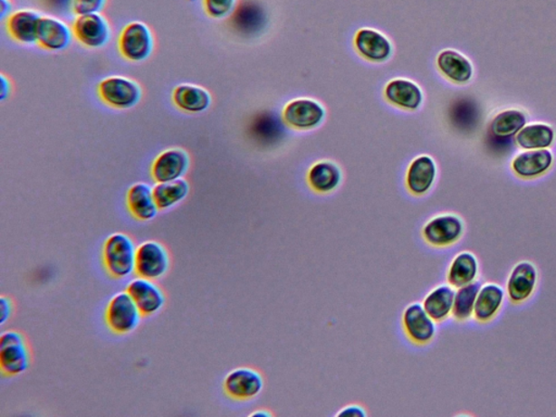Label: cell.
<instances>
[{
  "label": "cell",
  "mask_w": 556,
  "mask_h": 417,
  "mask_svg": "<svg viewBox=\"0 0 556 417\" xmlns=\"http://www.w3.org/2000/svg\"><path fill=\"white\" fill-rule=\"evenodd\" d=\"M138 247L125 232H113L102 246V261L113 279L122 280L135 273Z\"/></svg>",
  "instance_id": "cell-1"
},
{
  "label": "cell",
  "mask_w": 556,
  "mask_h": 417,
  "mask_svg": "<svg viewBox=\"0 0 556 417\" xmlns=\"http://www.w3.org/2000/svg\"><path fill=\"white\" fill-rule=\"evenodd\" d=\"M31 355L24 335L19 330H5L0 336V368L5 375L18 376L29 370Z\"/></svg>",
  "instance_id": "cell-2"
},
{
  "label": "cell",
  "mask_w": 556,
  "mask_h": 417,
  "mask_svg": "<svg viewBox=\"0 0 556 417\" xmlns=\"http://www.w3.org/2000/svg\"><path fill=\"white\" fill-rule=\"evenodd\" d=\"M143 313L127 290L120 291L108 302L105 318L108 327L118 335L133 333L141 321Z\"/></svg>",
  "instance_id": "cell-3"
},
{
  "label": "cell",
  "mask_w": 556,
  "mask_h": 417,
  "mask_svg": "<svg viewBox=\"0 0 556 417\" xmlns=\"http://www.w3.org/2000/svg\"><path fill=\"white\" fill-rule=\"evenodd\" d=\"M465 232V224L461 216L444 213L434 216L425 223L422 237L429 246L446 248L455 245Z\"/></svg>",
  "instance_id": "cell-4"
},
{
  "label": "cell",
  "mask_w": 556,
  "mask_h": 417,
  "mask_svg": "<svg viewBox=\"0 0 556 417\" xmlns=\"http://www.w3.org/2000/svg\"><path fill=\"white\" fill-rule=\"evenodd\" d=\"M171 260L168 249L157 241L141 242L136 252L135 273L139 278L158 280L170 269Z\"/></svg>",
  "instance_id": "cell-5"
},
{
  "label": "cell",
  "mask_w": 556,
  "mask_h": 417,
  "mask_svg": "<svg viewBox=\"0 0 556 417\" xmlns=\"http://www.w3.org/2000/svg\"><path fill=\"white\" fill-rule=\"evenodd\" d=\"M119 48L121 55L129 62L146 61L154 51V36L149 26L139 21L129 24L120 35Z\"/></svg>",
  "instance_id": "cell-6"
},
{
  "label": "cell",
  "mask_w": 556,
  "mask_h": 417,
  "mask_svg": "<svg viewBox=\"0 0 556 417\" xmlns=\"http://www.w3.org/2000/svg\"><path fill=\"white\" fill-rule=\"evenodd\" d=\"M98 95L108 106L117 109H129L138 105L141 99L139 85L133 80L123 77H110L98 84Z\"/></svg>",
  "instance_id": "cell-7"
},
{
  "label": "cell",
  "mask_w": 556,
  "mask_h": 417,
  "mask_svg": "<svg viewBox=\"0 0 556 417\" xmlns=\"http://www.w3.org/2000/svg\"><path fill=\"white\" fill-rule=\"evenodd\" d=\"M223 388L234 400H252L263 393L264 379L263 374L253 367H237L227 374Z\"/></svg>",
  "instance_id": "cell-8"
},
{
  "label": "cell",
  "mask_w": 556,
  "mask_h": 417,
  "mask_svg": "<svg viewBox=\"0 0 556 417\" xmlns=\"http://www.w3.org/2000/svg\"><path fill=\"white\" fill-rule=\"evenodd\" d=\"M402 327L407 337L418 346L432 343L437 333V322L430 317L419 302L411 303L403 311Z\"/></svg>",
  "instance_id": "cell-9"
},
{
  "label": "cell",
  "mask_w": 556,
  "mask_h": 417,
  "mask_svg": "<svg viewBox=\"0 0 556 417\" xmlns=\"http://www.w3.org/2000/svg\"><path fill=\"white\" fill-rule=\"evenodd\" d=\"M326 112L320 102L310 99H297L283 108V121L299 131H310L323 122Z\"/></svg>",
  "instance_id": "cell-10"
},
{
  "label": "cell",
  "mask_w": 556,
  "mask_h": 417,
  "mask_svg": "<svg viewBox=\"0 0 556 417\" xmlns=\"http://www.w3.org/2000/svg\"><path fill=\"white\" fill-rule=\"evenodd\" d=\"M538 280L539 273L535 264L527 260L516 263L506 280V295L514 305H521L536 291Z\"/></svg>",
  "instance_id": "cell-11"
},
{
  "label": "cell",
  "mask_w": 556,
  "mask_h": 417,
  "mask_svg": "<svg viewBox=\"0 0 556 417\" xmlns=\"http://www.w3.org/2000/svg\"><path fill=\"white\" fill-rule=\"evenodd\" d=\"M72 32L81 44L90 48L105 46L111 35L110 24L101 14L80 15L74 20Z\"/></svg>",
  "instance_id": "cell-12"
},
{
  "label": "cell",
  "mask_w": 556,
  "mask_h": 417,
  "mask_svg": "<svg viewBox=\"0 0 556 417\" xmlns=\"http://www.w3.org/2000/svg\"><path fill=\"white\" fill-rule=\"evenodd\" d=\"M127 291L145 317L154 316L166 305L167 298L155 280L139 278L130 280Z\"/></svg>",
  "instance_id": "cell-13"
},
{
  "label": "cell",
  "mask_w": 556,
  "mask_h": 417,
  "mask_svg": "<svg viewBox=\"0 0 556 417\" xmlns=\"http://www.w3.org/2000/svg\"><path fill=\"white\" fill-rule=\"evenodd\" d=\"M187 151L172 148L163 151L151 166V176L156 183H167L183 178L189 167Z\"/></svg>",
  "instance_id": "cell-14"
},
{
  "label": "cell",
  "mask_w": 556,
  "mask_h": 417,
  "mask_svg": "<svg viewBox=\"0 0 556 417\" xmlns=\"http://www.w3.org/2000/svg\"><path fill=\"white\" fill-rule=\"evenodd\" d=\"M354 47L364 59L370 62H385L392 55V45L388 37L381 32L363 28L354 36Z\"/></svg>",
  "instance_id": "cell-15"
},
{
  "label": "cell",
  "mask_w": 556,
  "mask_h": 417,
  "mask_svg": "<svg viewBox=\"0 0 556 417\" xmlns=\"http://www.w3.org/2000/svg\"><path fill=\"white\" fill-rule=\"evenodd\" d=\"M437 177V165L432 156H417L407 167L406 186L414 196H423L434 186Z\"/></svg>",
  "instance_id": "cell-16"
},
{
  "label": "cell",
  "mask_w": 556,
  "mask_h": 417,
  "mask_svg": "<svg viewBox=\"0 0 556 417\" xmlns=\"http://www.w3.org/2000/svg\"><path fill=\"white\" fill-rule=\"evenodd\" d=\"M553 161V155L548 148L527 150L515 156L512 170L522 180H532L546 175L551 169Z\"/></svg>",
  "instance_id": "cell-17"
},
{
  "label": "cell",
  "mask_w": 556,
  "mask_h": 417,
  "mask_svg": "<svg viewBox=\"0 0 556 417\" xmlns=\"http://www.w3.org/2000/svg\"><path fill=\"white\" fill-rule=\"evenodd\" d=\"M384 94L389 104L408 111L417 110L424 100L421 88L416 82L407 79L390 81L386 85Z\"/></svg>",
  "instance_id": "cell-18"
},
{
  "label": "cell",
  "mask_w": 556,
  "mask_h": 417,
  "mask_svg": "<svg viewBox=\"0 0 556 417\" xmlns=\"http://www.w3.org/2000/svg\"><path fill=\"white\" fill-rule=\"evenodd\" d=\"M72 29L62 20L42 15L38 25L37 43L48 51H62L71 44Z\"/></svg>",
  "instance_id": "cell-19"
},
{
  "label": "cell",
  "mask_w": 556,
  "mask_h": 417,
  "mask_svg": "<svg viewBox=\"0 0 556 417\" xmlns=\"http://www.w3.org/2000/svg\"><path fill=\"white\" fill-rule=\"evenodd\" d=\"M128 208L136 220L149 222L154 220L159 213L154 188L149 184L139 182L130 186L127 194Z\"/></svg>",
  "instance_id": "cell-20"
},
{
  "label": "cell",
  "mask_w": 556,
  "mask_h": 417,
  "mask_svg": "<svg viewBox=\"0 0 556 417\" xmlns=\"http://www.w3.org/2000/svg\"><path fill=\"white\" fill-rule=\"evenodd\" d=\"M41 18L42 14L31 9H21L11 14L7 19L9 35L21 44H35Z\"/></svg>",
  "instance_id": "cell-21"
},
{
  "label": "cell",
  "mask_w": 556,
  "mask_h": 417,
  "mask_svg": "<svg viewBox=\"0 0 556 417\" xmlns=\"http://www.w3.org/2000/svg\"><path fill=\"white\" fill-rule=\"evenodd\" d=\"M505 291L497 283H486L479 289L474 318L478 323L486 324L497 317L503 307Z\"/></svg>",
  "instance_id": "cell-22"
},
{
  "label": "cell",
  "mask_w": 556,
  "mask_h": 417,
  "mask_svg": "<svg viewBox=\"0 0 556 417\" xmlns=\"http://www.w3.org/2000/svg\"><path fill=\"white\" fill-rule=\"evenodd\" d=\"M455 289L450 284L435 287L424 298L423 307L435 322L443 323L454 311Z\"/></svg>",
  "instance_id": "cell-23"
},
{
  "label": "cell",
  "mask_w": 556,
  "mask_h": 417,
  "mask_svg": "<svg viewBox=\"0 0 556 417\" xmlns=\"http://www.w3.org/2000/svg\"><path fill=\"white\" fill-rule=\"evenodd\" d=\"M342 181L340 167L331 161L316 162L308 172L311 189L319 194H330L340 187Z\"/></svg>",
  "instance_id": "cell-24"
},
{
  "label": "cell",
  "mask_w": 556,
  "mask_h": 417,
  "mask_svg": "<svg viewBox=\"0 0 556 417\" xmlns=\"http://www.w3.org/2000/svg\"><path fill=\"white\" fill-rule=\"evenodd\" d=\"M437 67L445 78L456 84H465L473 78L471 62L455 51L441 52L437 57Z\"/></svg>",
  "instance_id": "cell-25"
},
{
  "label": "cell",
  "mask_w": 556,
  "mask_h": 417,
  "mask_svg": "<svg viewBox=\"0 0 556 417\" xmlns=\"http://www.w3.org/2000/svg\"><path fill=\"white\" fill-rule=\"evenodd\" d=\"M479 274V261L472 251H461L452 259L446 272L448 284L455 289L476 281Z\"/></svg>",
  "instance_id": "cell-26"
},
{
  "label": "cell",
  "mask_w": 556,
  "mask_h": 417,
  "mask_svg": "<svg viewBox=\"0 0 556 417\" xmlns=\"http://www.w3.org/2000/svg\"><path fill=\"white\" fill-rule=\"evenodd\" d=\"M173 102L178 109L189 113L204 112L211 105V95L201 86L182 84L173 90Z\"/></svg>",
  "instance_id": "cell-27"
},
{
  "label": "cell",
  "mask_w": 556,
  "mask_h": 417,
  "mask_svg": "<svg viewBox=\"0 0 556 417\" xmlns=\"http://www.w3.org/2000/svg\"><path fill=\"white\" fill-rule=\"evenodd\" d=\"M554 129L544 123L525 126L516 135V143L525 150L547 149L554 142Z\"/></svg>",
  "instance_id": "cell-28"
},
{
  "label": "cell",
  "mask_w": 556,
  "mask_h": 417,
  "mask_svg": "<svg viewBox=\"0 0 556 417\" xmlns=\"http://www.w3.org/2000/svg\"><path fill=\"white\" fill-rule=\"evenodd\" d=\"M190 191L189 183L185 178L179 180L157 183L154 194L158 208L168 210L187 199Z\"/></svg>",
  "instance_id": "cell-29"
},
{
  "label": "cell",
  "mask_w": 556,
  "mask_h": 417,
  "mask_svg": "<svg viewBox=\"0 0 556 417\" xmlns=\"http://www.w3.org/2000/svg\"><path fill=\"white\" fill-rule=\"evenodd\" d=\"M482 284L479 281H474V283L459 287L455 289L454 311H452V317L457 322H467L474 317V311H475L476 300L479 289H481Z\"/></svg>",
  "instance_id": "cell-30"
},
{
  "label": "cell",
  "mask_w": 556,
  "mask_h": 417,
  "mask_svg": "<svg viewBox=\"0 0 556 417\" xmlns=\"http://www.w3.org/2000/svg\"><path fill=\"white\" fill-rule=\"evenodd\" d=\"M526 116L519 110H505L498 113L490 124V131L498 137H510L526 126Z\"/></svg>",
  "instance_id": "cell-31"
},
{
  "label": "cell",
  "mask_w": 556,
  "mask_h": 417,
  "mask_svg": "<svg viewBox=\"0 0 556 417\" xmlns=\"http://www.w3.org/2000/svg\"><path fill=\"white\" fill-rule=\"evenodd\" d=\"M237 0H204L206 14L212 19H225L235 9Z\"/></svg>",
  "instance_id": "cell-32"
},
{
  "label": "cell",
  "mask_w": 556,
  "mask_h": 417,
  "mask_svg": "<svg viewBox=\"0 0 556 417\" xmlns=\"http://www.w3.org/2000/svg\"><path fill=\"white\" fill-rule=\"evenodd\" d=\"M107 0H71V10L75 15L101 14L106 6Z\"/></svg>",
  "instance_id": "cell-33"
},
{
  "label": "cell",
  "mask_w": 556,
  "mask_h": 417,
  "mask_svg": "<svg viewBox=\"0 0 556 417\" xmlns=\"http://www.w3.org/2000/svg\"><path fill=\"white\" fill-rule=\"evenodd\" d=\"M14 305L10 298L3 295L0 297V312H2V318H0V325L5 324L13 314Z\"/></svg>",
  "instance_id": "cell-34"
},
{
  "label": "cell",
  "mask_w": 556,
  "mask_h": 417,
  "mask_svg": "<svg viewBox=\"0 0 556 417\" xmlns=\"http://www.w3.org/2000/svg\"><path fill=\"white\" fill-rule=\"evenodd\" d=\"M367 411L361 405L349 404L338 412L337 416H367Z\"/></svg>",
  "instance_id": "cell-35"
},
{
  "label": "cell",
  "mask_w": 556,
  "mask_h": 417,
  "mask_svg": "<svg viewBox=\"0 0 556 417\" xmlns=\"http://www.w3.org/2000/svg\"><path fill=\"white\" fill-rule=\"evenodd\" d=\"M0 86H2V90H0V100H5L10 94V82L4 74L0 75Z\"/></svg>",
  "instance_id": "cell-36"
},
{
  "label": "cell",
  "mask_w": 556,
  "mask_h": 417,
  "mask_svg": "<svg viewBox=\"0 0 556 417\" xmlns=\"http://www.w3.org/2000/svg\"><path fill=\"white\" fill-rule=\"evenodd\" d=\"M11 3L10 0H0V17L2 20L8 19L11 14Z\"/></svg>",
  "instance_id": "cell-37"
},
{
  "label": "cell",
  "mask_w": 556,
  "mask_h": 417,
  "mask_svg": "<svg viewBox=\"0 0 556 417\" xmlns=\"http://www.w3.org/2000/svg\"><path fill=\"white\" fill-rule=\"evenodd\" d=\"M252 417H270L272 413L269 410L259 409L258 411L254 412V413L250 414Z\"/></svg>",
  "instance_id": "cell-38"
}]
</instances>
